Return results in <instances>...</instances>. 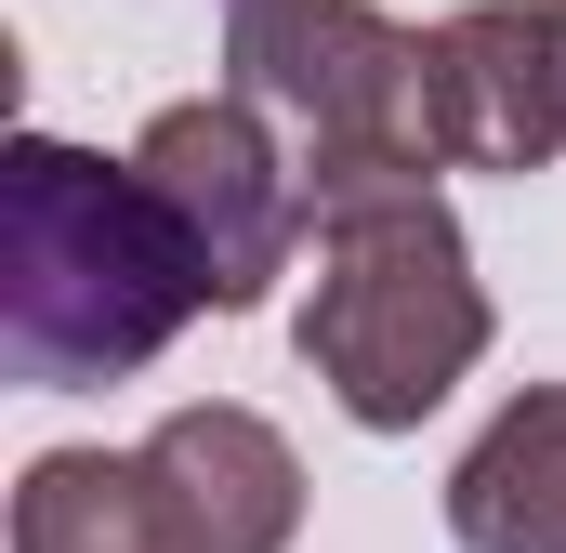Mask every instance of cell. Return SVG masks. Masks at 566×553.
I'll use <instances>...</instances> for the list:
<instances>
[{
  "label": "cell",
  "instance_id": "cell-7",
  "mask_svg": "<svg viewBox=\"0 0 566 553\" xmlns=\"http://www.w3.org/2000/svg\"><path fill=\"white\" fill-rule=\"evenodd\" d=\"M448 528H461V553H566V396L554 383L514 396V409L461 448Z\"/></svg>",
  "mask_w": 566,
  "mask_h": 553
},
{
  "label": "cell",
  "instance_id": "cell-3",
  "mask_svg": "<svg viewBox=\"0 0 566 553\" xmlns=\"http://www.w3.org/2000/svg\"><path fill=\"white\" fill-rule=\"evenodd\" d=\"M488 356V290L461 225L409 198V211H356L316 225V303H303V369L343 396V421L409 435V421Z\"/></svg>",
  "mask_w": 566,
  "mask_h": 553
},
{
  "label": "cell",
  "instance_id": "cell-1",
  "mask_svg": "<svg viewBox=\"0 0 566 553\" xmlns=\"http://www.w3.org/2000/svg\"><path fill=\"white\" fill-rule=\"evenodd\" d=\"M0 211H13V290H0V330H13V383H40V396L133 383L145 356L211 303V290H198V251L171 238V211L145 198L133 158L13 133Z\"/></svg>",
  "mask_w": 566,
  "mask_h": 553
},
{
  "label": "cell",
  "instance_id": "cell-6",
  "mask_svg": "<svg viewBox=\"0 0 566 553\" xmlns=\"http://www.w3.org/2000/svg\"><path fill=\"white\" fill-rule=\"evenodd\" d=\"M133 461L185 553H290L303 528V461L264 409H171Z\"/></svg>",
  "mask_w": 566,
  "mask_h": 553
},
{
  "label": "cell",
  "instance_id": "cell-5",
  "mask_svg": "<svg viewBox=\"0 0 566 553\" xmlns=\"http://www.w3.org/2000/svg\"><path fill=\"white\" fill-rule=\"evenodd\" d=\"M434 133L448 171H541L566 145V13L554 0H474L434 27Z\"/></svg>",
  "mask_w": 566,
  "mask_h": 553
},
{
  "label": "cell",
  "instance_id": "cell-4",
  "mask_svg": "<svg viewBox=\"0 0 566 553\" xmlns=\"http://www.w3.org/2000/svg\"><path fill=\"white\" fill-rule=\"evenodd\" d=\"M145 198L171 211V238L198 251V290L211 316H251L290 276V238H303V171L264 145V106L211 93V106H158L133 145Z\"/></svg>",
  "mask_w": 566,
  "mask_h": 553
},
{
  "label": "cell",
  "instance_id": "cell-2",
  "mask_svg": "<svg viewBox=\"0 0 566 553\" xmlns=\"http://www.w3.org/2000/svg\"><path fill=\"white\" fill-rule=\"evenodd\" d=\"M224 66H238V106H277L303 133V211L316 225L434 198V171H448L434 40L382 27L369 0H238Z\"/></svg>",
  "mask_w": 566,
  "mask_h": 553
},
{
  "label": "cell",
  "instance_id": "cell-8",
  "mask_svg": "<svg viewBox=\"0 0 566 553\" xmlns=\"http://www.w3.org/2000/svg\"><path fill=\"white\" fill-rule=\"evenodd\" d=\"M13 553H185V541H171L145 461L53 448V461H27V488H13Z\"/></svg>",
  "mask_w": 566,
  "mask_h": 553
},
{
  "label": "cell",
  "instance_id": "cell-9",
  "mask_svg": "<svg viewBox=\"0 0 566 553\" xmlns=\"http://www.w3.org/2000/svg\"><path fill=\"white\" fill-rule=\"evenodd\" d=\"M554 13H566V0H554Z\"/></svg>",
  "mask_w": 566,
  "mask_h": 553
}]
</instances>
